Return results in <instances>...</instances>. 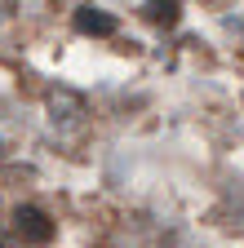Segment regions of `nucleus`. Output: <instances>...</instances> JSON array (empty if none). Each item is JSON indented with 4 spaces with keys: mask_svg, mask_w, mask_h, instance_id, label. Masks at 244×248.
<instances>
[{
    "mask_svg": "<svg viewBox=\"0 0 244 248\" xmlns=\"http://www.w3.org/2000/svg\"><path fill=\"white\" fill-rule=\"evenodd\" d=\"M14 235H18L22 244L45 248V244L53 239V222H49L45 208H36V204H18V208H14Z\"/></svg>",
    "mask_w": 244,
    "mask_h": 248,
    "instance_id": "nucleus-1",
    "label": "nucleus"
},
{
    "mask_svg": "<svg viewBox=\"0 0 244 248\" xmlns=\"http://www.w3.org/2000/svg\"><path fill=\"white\" fill-rule=\"evenodd\" d=\"M76 27L84 31V36H111V31H115V18L102 14V9H94V5H80L76 9Z\"/></svg>",
    "mask_w": 244,
    "mask_h": 248,
    "instance_id": "nucleus-2",
    "label": "nucleus"
},
{
    "mask_svg": "<svg viewBox=\"0 0 244 248\" xmlns=\"http://www.w3.org/2000/svg\"><path fill=\"white\" fill-rule=\"evenodd\" d=\"M146 18L156 27H173L182 18V5H178V0H169V5H146Z\"/></svg>",
    "mask_w": 244,
    "mask_h": 248,
    "instance_id": "nucleus-3",
    "label": "nucleus"
},
{
    "mask_svg": "<svg viewBox=\"0 0 244 248\" xmlns=\"http://www.w3.org/2000/svg\"><path fill=\"white\" fill-rule=\"evenodd\" d=\"M0 248H5V244H0Z\"/></svg>",
    "mask_w": 244,
    "mask_h": 248,
    "instance_id": "nucleus-4",
    "label": "nucleus"
}]
</instances>
